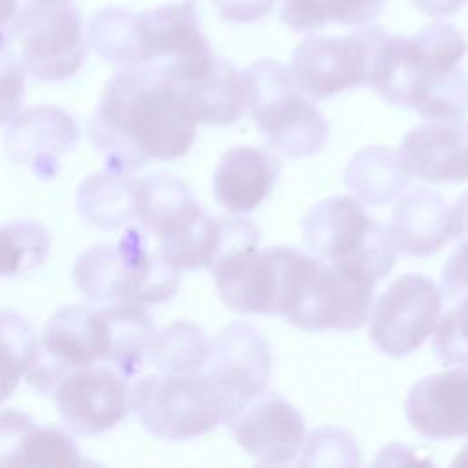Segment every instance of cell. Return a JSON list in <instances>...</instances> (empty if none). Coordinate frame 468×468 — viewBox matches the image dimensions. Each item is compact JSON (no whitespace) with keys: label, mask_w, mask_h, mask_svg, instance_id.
Here are the masks:
<instances>
[{"label":"cell","mask_w":468,"mask_h":468,"mask_svg":"<svg viewBox=\"0 0 468 468\" xmlns=\"http://www.w3.org/2000/svg\"><path fill=\"white\" fill-rule=\"evenodd\" d=\"M35 346L37 336L31 324L13 309H0V404L26 377Z\"/></svg>","instance_id":"cell-30"},{"label":"cell","mask_w":468,"mask_h":468,"mask_svg":"<svg viewBox=\"0 0 468 468\" xmlns=\"http://www.w3.org/2000/svg\"><path fill=\"white\" fill-rule=\"evenodd\" d=\"M452 464H468V444L457 453V457L453 459Z\"/></svg>","instance_id":"cell-41"},{"label":"cell","mask_w":468,"mask_h":468,"mask_svg":"<svg viewBox=\"0 0 468 468\" xmlns=\"http://www.w3.org/2000/svg\"><path fill=\"white\" fill-rule=\"evenodd\" d=\"M13 44L24 71L48 82L73 77L88 53L82 16L68 2H27L18 11Z\"/></svg>","instance_id":"cell-8"},{"label":"cell","mask_w":468,"mask_h":468,"mask_svg":"<svg viewBox=\"0 0 468 468\" xmlns=\"http://www.w3.org/2000/svg\"><path fill=\"white\" fill-rule=\"evenodd\" d=\"M49 234L33 219H16L0 227V278L20 276L40 267L49 252Z\"/></svg>","instance_id":"cell-29"},{"label":"cell","mask_w":468,"mask_h":468,"mask_svg":"<svg viewBox=\"0 0 468 468\" xmlns=\"http://www.w3.org/2000/svg\"><path fill=\"white\" fill-rule=\"evenodd\" d=\"M300 229L307 250L324 261L360 265L377 282L395 267L399 250L389 229L375 221L355 197L331 196L318 201Z\"/></svg>","instance_id":"cell-6"},{"label":"cell","mask_w":468,"mask_h":468,"mask_svg":"<svg viewBox=\"0 0 468 468\" xmlns=\"http://www.w3.org/2000/svg\"><path fill=\"white\" fill-rule=\"evenodd\" d=\"M137 48L141 66H157L179 84L197 80L218 58L190 2L137 13Z\"/></svg>","instance_id":"cell-11"},{"label":"cell","mask_w":468,"mask_h":468,"mask_svg":"<svg viewBox=\"0 0 468 468\" xmlns=\"http://www.w3.org/2000/svg\"><path fill=\"white\" fill-rule=\"evenodd\" d=\"M386 0H282L280 18L294 31L313 33L329 22L340 26H367Z\"/></svg>","instance_id":"cell-26"},{"label":"cell","mask_w":468,"mask_h":468,"mask_svg":"<svg viewBox=\"0 0 468 468\" xmlns=\"http://www.w3.org/2000/svg\"><path fill=\"white\" fill-rule=\"evenodd\" d=\"M457 241L441 274V292L452 303L468 296V236Z\"/></svg>","instance_id":"cell-36"},{"label":"cell","mask_w":468,"mask_h":468,"mask_svg":"<svg viewBox=\"0 0 468 468\" xmlns=\"http://www.w3.org/2000/svg\"><path fill=\"white\" fill-rule=\"evenodd\" d=\"M18 16V0H0V49L13 48V29Z\"/></svg>","instance_id":"cell-39"},{"label":"cell","mask_w":468,"mask_h":468,"mask_svg":"<svg viewBox=\"0 0 468 468\" xmlns=\"http://www.w3.org/2000/svg\"><path fill=\"white\" fill-rule=\"evenodd\" d=\"M388 229L399 252L435 254L450 241V207L439 192L415 188L397 203Z\"/></svg>","instance_id":"cell-20"},{"label":"cell","mask_w":468,"mask_h":468,"mask_svg":"<svg viewBox=\"0 0 468 468\" xmlns=\"http://www.w3.org/2000/svg\"><path fill=\"white\" fill-rule=\"evenodd\" d=\"M442 292L426 274L408 272L388 285L369 313L371 342L400 358L417 351L433 333Z\"/></svg>","instance_id":"cell-12"},{"label":"cell","mask_w":468,"mask_h":468,"mask_svg":"<svg viewBox=\"0 0 468 468\" xmlns=\"http://www.w3.org/2000/svg\"><path fill=\"white\" fill-rule=\"evenodd\" d=\"M431 349L448 366H468V296L452 303L439 316L433 329Z\"/></svg>","instance_id":"cell-33"},{"label":"cell","mask_w":468,"mask_h":468,"mask_svg":"<svg viewBox=\"0 0 468 468\" xmlns=\"http://www.w3.org/2000/svg\"><path fill=\"white\" fill-rule=\"evenodd\" d=\"M35 420L15 408L0 410V468L22 466L27 437Z\"/></svg>","instance_id":"cell-34"},{"label":"cell","mask_w":468,"mask_h":468,"mask_svg":"<svg viewBox=\"0 0 468 468\" xmlns=\"http://www.w3.org/2000/svg\"><path fill=\"white\" fill-rule=\"evenodd\" d=\"M375 285L360 265L307 254L283 318L303 331H356L369 320Z\"/></svg>","instance_id":"cell-5"},{"label":"cell","mask_w":468,"mask_h":468,"mask_svg":"<svg viewBox=\"0 0 468 468\" xmlns=\"http://www.w3.org/2000/svg\"><path fill=\"white\" fill-rule=\"evenodd\" d=\"M64 424L80 435H99L132 413V386L113 366L93 364L68 373L51 395Z\"/></svg>","instance_id":"cell-14"},{"label":"cell","mask_w":468,"mask_h":468,"mask_svg":"<svg viewBox=\"0 0 468 468\" xmlns=\"http://www.w3.org/2000/svg\"><path fill=\"white\" fill-rule=\"evenodd\" d=\"M137 219L157 250L179 271L210 269L221 241V218L203 210L190 186L170 172L139 179Z\"/></svg>","instance_id":"cell-3"},{"label":"cell","mask_w":468,"mask_h":468,"mask_svg":"<svg viewBox=\"0 0 468 468\" xmlns=\"http://www.w3.org/2000/svg\"><path fill=\"white\" fill-rule=\"evenodd\" d=\"M276 0H214L218 15L234 24H249L271 13Z\"/></svg>","instance_id":"cell-37"},{"label":"cell","mask_w":468,"mask_h":468,"mask_svg":"<svg viewBox=\"0 0 468 468\" xmlns=\"http://www.w3.org/2000/svg\"><path fill=\"white\" fill-rule=\"evenodd\" d=\"M132 411L163 441H188L223 420V400L212 378L197 373H150L132 386Z\"/></svg>","instance_id":"cell-7"},{"label":"cell","mask_w":468,"mask_h":468,"mask_svg":"<svg viewBox=\"0 0 468 468\" xmlns=\"http://www.w3.org/2000/svg\"><path fill=\"white\" fill-rule=\"evenodd\" d=\"M241 77L247 108L269 146L287 157H309L324 148L329 124L282 62L260 58Z\"/></svg>","instance_id":"cell-4"},{"label":"cell","mask_w":468,"mask_h":468,"mask_svg":"<svg viewBox=\"0 0 468 468\" xmlns=\"http://www.w3.org/2000/svg\"><path fill=\"white\" fill-rule=\"evenodd\" d=\"M35 2H51V4H55V2H69V0H35Z\"/></svg>","instance_id":"cell-42"},{"label":"cell","mask_w":468,"mask_h":468,"mask_svg":"<svg viewBox=\"0 0 468 468\" xmlns=\"http://www.w3.org/2000/svg\"><path fill=\"white\" fill-rule=\"evenodd\" d=\"M406 172L420 181L464 183L468 181V121H430L411 128L400 143Z\"/></svg>","instance_id":"cell-18"},{"label":"cell","mask_w":468,"mask_h":468,"mask_svg":"<svg viewBox=\"0 0 468 468\" xmlns=\"http://www.w3.org/2000/svg\"><path fill=\"white\" fill-rule=\"evenodd\" d=\"M210 340L194 322L177 320L157 331L148 353V362L165 373H197L205 367Z\"/></svg>","instance_id":"cell-27"},{"label":"cell","mask_w":468,"mask_h":468,"mask_svg":"<svg viewBox=\"0 0 468 468\" xmlns=\"http://www.w3.org/2000/svg\"><path fill=\"white\" fill-rule=\"evenodd\" d=\"M411 176L402 165L400 152L375 144L358 150L344 170V183L355 199L367 207L395 201L408 186Z\"/></svg>","instance_id":"cell-23"},{"label":"cell","mask_w":468,"mask_h":468,"mask_svg":"<svg viewBox=\"0 0 468 468\" xmlns=\"http://www.w3.org/2000/svg\"><path fill=\"white\" fill-rule=\"evenodd\" d=\"M139 179L128 170L106 166L82 179L77 188L80 216L99 229H117L137 218Z\"/></svg>","instance_id":"cell-21"},{"label":"cell","mask_w":468,"mask_h":468,"mask_svg":"<svg viewBox=\"0 0 468 468\" xmlns=\"http://www.w3.org/2000/svg\"><path fill=\"white\" fill-rule=\"evenodd\" d=\"M181 86L157 66L122 68L104 86L88 135L106 166L139 170L152 161L185 157L196 139Z\"/></svg>","instance_id":"cell-1"},{"label":"cell","mask_w":468,"mask_h":468,"mask_svg":"<svg viewBox=\"0 0 468 468\" xmlns=\"http://www.w3.org/2000/svg\"><path fill=\"white\" fill-rule=\"evenodd\" d=\"M108 336V362L128 378L148 360L157 335L152 314L141 303H106L99 307Z\"/></svg>","instance_id":"cell-24"},{"label":"cell","mask_w":468,"mask_h":468,"mask_svg":"<svg viewBox=\"0 0 468 468\" xmlns=\"http://www.w3.org/2000/svg\"><path fill=\"white\" fill-rule=\"evenodd\" d=\"M181 272L157 247H150L143 225L128 227L117 243H97L77 256L75 287L95 303H163L176 296Z\"/></svg>","instance_id":"cell-2"},{"label":"cell","mask_w":468,"mask_h":468,"mask_svg":"<svg viewBox=\"0 0 468 468\" xmlns=\"http://www.w3.org/2000/svg\"><path fill=\"white\" fill-rule=\"evenodd\" d=\"M236 442L265 466L289 464L305 441V420L278 393H260L229 424Z\"/></svg>","instance_id":"cell-15"},{"label":"cell","mask_w":468,"mask_h":468,"mask_svg":"<svg viewBox=\"0 0 468 468\" xmlns=\"http://www.w3.org/2000/svg\"><path fill=\"white\" fill-rule=\"evenodd\" d=\"M280 172L282 163L272 152L249 144L232 146L214 170L216 199L230 212H250L272 192Z\"/></svg>","instance_id":"cell-19"},{"label":"cell","mask_w":468,"mask_h":468,"mask_svg":"<svg viewBox=\"0 0 468 468\" xmlns=\"http://www.w3.org/2000/svg\"><path fill=\"white\" fill-rule=\"evenodd\" d=\"M415 7L430 16H448L457 13L466 0H413Z\"/></svg>","instance_id":"cell-40"},{"label":"cell","mask_w":468,"mask_h":468,"mask_svg":"<svg viewBox=\"0 0 468 468\" xmlns=\"http://www.w3.org/2000/svg\"><path fill=\"white\" fill-rule=\"evenodd\" d=\"M468 236V192L461 194L450 207V239Z\"/></svg>","instance_id":"cell-38"},{"label":"cell","mask_w":468,"mask_h":468,"mask_svg":"<svg viewBox=\"0 0 468 468\" xmlns=\"http://www.w3.org/2000/svg\"><path fill=\"white\" fill-rule=\"evenodd\" d=\"M91 48L108 62L121 68H137V13L122 7L97 11L88 26Z\"/></svg>","instance_id":"cell-28"},{"label":"cell","mask_w":468,"mask_h":468,"mask_svg":"<svg viewBox=\"0 0 468 468\" xmlns=\"http://www.w3.org/2000/svg\"><path fill=\"white\" fill-rule=\"evenodd\" d=\"M300 466H358L360 448L355 439L335 426L314 430L302 444ZM298 453V455H300Z\"/></svg>","instance_id":"cell-32"},{"label":"cell","mask_w":468,"mask_h":468,"mask_svg":"<svg viewBox=\"0 0 468 468\" xmlns=\"http://www.w3.org/2000/svg\"><path fill=\"white\" fill-rule=\"evenodd\" d=\"M80 137L75 119L58 106L37 104L20 110L4 135L7 157L27 166L37 177L51 179L60 170V157L69 152Z\"/></svg>","instance_id":"cell-16"},{"label":"cell","mask_w":468,"mask_h":468,"mask_svg":"<svg viewBox=\"0 0 468 468\" xmlns=\"http://www.w3.org/2000/svg\"><path fill=\"white\" fill-rule=\"evenodd\" d=\"M404 413L411 428L426 439L468 437V366L417 380L406 397Z\"/></svg>","instance_id":"cell-17"},{"label":"cell","mask_w":468,"mask_h":468,"mask_svg":"<svg viewBox=\"0 0 468 468\" xmlns=\"http://www.w3.org/2000/svg\"><path fill=\"white\" fill-rule=\"evenodd\" d=\"M82 457L73 437L55 424L33 426L22 457V466H82Z\"/></svg>","instance_id":"cell-31"},{"label":"cell","mask_w":468,"mask_h":468,"mask_svg":"<svg viewBox=\"0 0 468 468\" xmlns=\"http://www.w3.org/2000/svg\"><path fill=\"white\" fill-rule=\"evenodd\" d=\"M203 371L221 395V424L229 426L252 399L265 391L272 373L271 347L249 322H232L210 342Z\"/></svg>","instance_id":"cell-13"},{"label":"cell","mask_w":468,"mask_h":468,"mask_svg":"<svg viewBox=\"0 0 468 468\" xmlns=\"http://www.w3.org/2000/svg\"><path fill=\"white\" fill-rule=\"evenodd\" d=\"M386 31L362 26L344 37H309L292 51L289 73L313 102L369 84L373 53Z\"/></svg>","instance_id":"cell-9"},{"label":"cell","mask_w":468,"mask_h":468,"mask_svg":"<svg viewBox=\"0 0 468 468\" xmlns=\"http://www.w3.org/2000/svg\"><path fill=\"white\" fill-rule=\"evenodd\" d=\"M26 71L13 48L0 49V126L7 124L22 106Z\"/></svg>","instance_id":"cell-35"},{"label":"cell","mask_w":468,"mask_h":468,"mask_svg":"<svg viewBox=\"0 0 468 468\" xmlns=\"http://www.w3.org/2000/svg\"><path fill=\"white\" fill-rule=\"evenodd\" d=\"M408 106L422 119H459L468 112V77L459 68H419L408 93Z\"/></svg>","instance_id":"cell-25"},{"label":"cell","mask_w":468,"mask_h":468,"mask_svg":"<svg viewBox=\"0 0 468 468\" xmlns=\"http://www.w3.org/2000/svg\"><path fill=\"white\" fill-rule=\"evenodd\" d=\"M179 86L197 124L229 126L234 124L247 108L241 73L232 62L219 57L203 77Z\"/></svg>","instance_id":"cell-22"},{"label":"cell","mask_w":468,"mask_h":468,"mask_svg":"<svg viewBox=\"0 0 468 468\" xmlns=\"http://www.w3.org/2000/svg\"><path fill=\"white\" fill-rule=\"evenodd\" d=\"M108 362V336L99 309L64 305L46 322L37 338L27 382L44 395L71 371Z\"/></svg>","instance_id":"cell-10"}]
</instances>
